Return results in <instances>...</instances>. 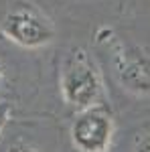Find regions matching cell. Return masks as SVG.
Listing matches in <instances>:
<instances>
[{
	"label": "cell",
	"instance_id": "cell-6",
	"mask_svg": "<svg viewBox=\"0 0 150 152\" xmlns=\"http://www.w3.org/2000/svg\"><path fill=\"white\" fill-rule=\"evenodd\" d=\"M134 152H150V132H148V134H144V136L138 140L136 150H134Z\"/></svg>",
	"mask_w": 150,
	"mask_h": 152
},
{
	"label": "cell",
	"instance_id": "cell-3",
	"mask_svg": "<svg viewBox=\"0 0 150 152\" xmlns=\"http://www.w3.org/2000/svg\"><path fill=\"white\" fill-rule=\"evenodd\" d=\"M114 136V122L100 107L79 112L71 126V140L79 152H105Z\"/></svg>",
	"mask_w": 150,
	"mask_h": 152
},
{
	"label": "cell",
	"instance_id": "cell-1",
	"mask_svg": "<svg viewBox=\"0 0 150 152\" xmlns=\"http://www.w3.org/2000/svg\"><path fill=\"white\" fill-rule=\"evenodd\" d=\"M61 94L63 99L75 110L95 107L102 95V79L93 61L83 49H73L61 67Z\"/></svg>",
	"mask_w": 150,
	"mask_h": 152
},
{
	"label": "cell",
	"instance_id": "cell-7",
	"mask_svg": "<svg viewBox=\"0 0 150 152\" xmlns=\"http://www.w3.org/2000/svg\"><path fill=\"white\" fill-rule=\"evenodd\" d=\"M8 152H41V150L31 146V144H14L12 148H8Z\"/></svg>",
	"mask_w": 150,
	"mask_h": 152
},
{
	"label": "cell",
	"instance_id": "cell-8",
	"mask_svg": "<svg viewBox=\"0 0 150 152\" xmlns=\"http://www.w3.org/2000/svg\"><path fill=\"white\" fill-rule=\"evenodd\" d=\"M2 75H4V71H2V67H0V85H2Z\"/></svg>",
	"mask_w": 150,
	"mask_h": 152
},
{
	"label": "cell",
	"instance_id": "cell-5",
	"mask_svg": "<svg viewBox=\"0 0 150 152\" xmlns=\"http://www.w3.org/2000/svg\"><path fill=\"white\" fill-rule=\"evenodd\" d=\"M8 118H10V105L6 102H0V134H2V130L6 126Z\"/></svg>",
	"mask_w": 150,
	"mask_h": 152
},
{
	"label": "cell",
	"instance_id": "cell-2",
	"mask_svg": "<svg viewBox=\"0 0 150 152\" xmlns=\"http://www.w3.org/2000/svg\"><path fill=\"white\" fill-rule=\"evenodd\" d=\"M2 31L10 41L26 49L45 47L55 35L51 20L26 2H18L6 12V16L2 18Z\"/></svg>",
	"mask_w": 150,
	"mask_h": 152
},
{
	"label": "cell",
	"instance_id": "cell-4",
	"mask_svg": "<svg viewBox=\"0 0 150 152\" xmlns=\"http://www.w3.org/2000/svg\"><path fill=\"white\" fill-rule=\"evenodd\" d=\"M120 81L130 91H150V63L140 55H122L118 59Z\"/></svg>",
	"mask_w": 150,
	"mask_h": 152
}]
</instances>
